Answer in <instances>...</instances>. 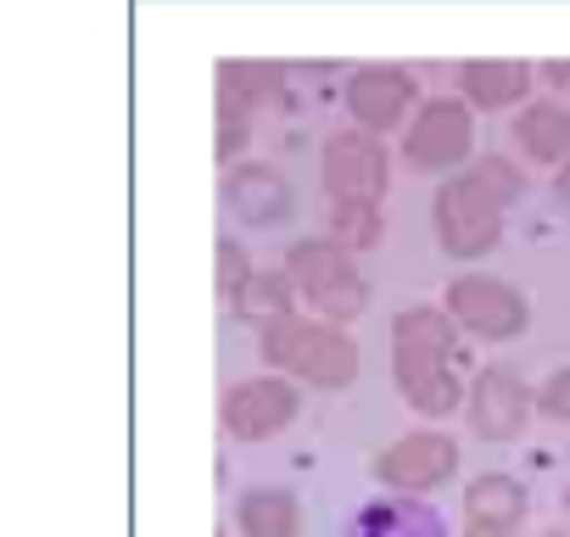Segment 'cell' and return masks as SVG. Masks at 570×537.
<instances>
[{"instance_id": "obj_7", "label": "cell", "mask_w": 570, "mask_h": 537, "mask_svg": "<svg viewBox=\"0 0 570 537\" xmlns=\"http://www.w3.org/2000/svg\"><path fill=\"white\" fill-rule=\"evenodd\" d=\"M470 140H475V129H470V101L436 96V101H425V107L414 113V124H409V135H403V163H409V168H425V174H448V168H459V163L470 157Z\"/></svg>"}, {"instance_id": "obj_24", "label": "cell", "mask_w": 570, "mask_h": 537, "mask_svg": "<svg viewBox=\"0 0 570 537\" xmlns=\"http://www.w3.org/2000/svg\"><path fill=\"white\" fill-rule=\"evenodd\" d=\"M548 79L553 85H570V62H548Z\"/></svg>"}, {"instance_id": "obj_10", "label": "cell", "mask_w": 570, "mask_h": 537, "mask_svg": "<svg viewBox=\"0 0 570 537\" xmlns=\"http://www.w3.org/2000/svg\"><path fill=\"white\" fill-rule=\"evenodd\" d=\"M414 101H420V85H414L409 68H386V62H381V68H358L353 85H347V113H353L358 129H370V135L397 129Z\"/></svg>"}, {"instance_id": "obj_15", "label": "cell", "mask_w": 570, "mask_h": 537, "mask_svg": "<svg viewBox=\"0 0 570 537\" xmlns=\"http://www.w3.org/2000/svg\"><path fill=\"white\" fill-rule=\"evenodd\" d=\"M459 90H464L470 107H481V113H503V107L525 101V90H531V68H525V62H509V57H498V62L481 57V62H464Z\"/></svg>"}, {"instance_id": "obj_21", "label": "cell", "mask_w": 570, "mask_h": 537, "mask_svg": "<svg viewBox=\"0 0 570 537\" xmlns=\"http://www.w3.org/2000/svg\"><path fill=\"white\" fill-rule=\"evenodd\" d=\"M213 263H218V292H224V303L235 309V303L246 297V286L257 281V268L246 263V252H240V241H218V252H213Z\"/></svg>"}, {"instance_id": "obj_1", "label": "cell", "mask_w": 570, "mask_h": 537, "mask_svg": "<svg viewBox=\"0 0 570 537\" xmlns=\"http://www.w3.org/2000/svg\"><path fill=\"white\" fill-rule=\"evenodd\" d=\"M520 191H525V179H520V168L509 157H481L459 179L436 185V196H431V230H436L442 252H453V257L492 252L498 235H503V213H509V202Z\"/></svg>"}, {"instance_id": "obj_17", "label": "cell", "mask_w": 570, "mask_h": 537, "mask_svg": "<svg viewBox=\"0 0 570 537\" xmlns=\"http://www.w3.org/2000/svg\"><path fill=\"white\" fill-rule=\"evenodd\" d=\"M235 526L246 537H297L303 526V509L285 487H246L240 504H235Z\"/></svg>"}, {"instance_id": "obj_11", "label": "cell", "mask_w": 570, "mask_h": 537, "mask_svg": "<svg viewBox=\"0 0 570 537\" xmlns=\"http://www.w3.org/2000/svg\"><path fill=\"white\" fill-rule=\"evenodd\" d=\"M464 409H470L475 437L509 442V437H520V426L531 420V387H525L514 370H481Z\"/></svg>"}, {"instance_id": "obj_5", "label": "cell", "mask_w": 570, "mask_h": 537, "mask_svg": "<svg viewBox=\"0 0 570 537\" xmlns=\"http://www.w3.org/2000/svg\"><path fill=\"white\" fill-rule=\"evenodd\" d=\"M297 409H303V398H297V387L285 381V375H246V381H235L224 392L218 420H224V431L235 442H263V437L292 426Z\"/></svg>"}, {"instance_id": "obj_2", "label": "cell", "mask_w": 570, "mask_h": 537, "mask_svg": "<svg viewBox=\"0 0 570 537\" xmlns=\"http://www.w3.org/2000/svg\"><path fill=\"white\" fill-rule=\"evenodd\" d=\"M392 381L431 420H448L459 403H470L453 370V314L448 309L420 303L392 320Z\"/></svg>"}, {"instance_id": "obj_13", "label": "cell", "mask_w": 570, "mask_h": 537, "mask_svg": "<svg viewBox=\"0 0 570 537\" xmlns=\"http://www.w3.org/2000/svg\"><path fill=\"white\" fill-rule=\"evenodd\" d=\"M342 537H448V520L425 504V498H409V492H392V498H375L364 504Z\"/></svg>"}, {"instance_id": "obj_22", "label": "cell", "mask_w": 570, "mask_h": 537, "mask_svg": "<svg viewBox=\"0 0 570 537\" xmlns=\"http://www.w3.org/2000/svg\"><path fill=\"white\" fill-rule=\"evenodd\" d=\"M537 409L570 426V364H564V370H553V375L542 381V392H537Z\"/></svg>"}, {"instance_id": "obj_25", "label": "cell", "mask_w": 570, "mask_h": 537, "mask_svg": "<svg viewBox=\"0 0 570 537\" xmlns=\"http://www.w3.org/2000/svg\"><path fill=\"white\" fill-rule=\"evenodd\" d=\"M553 185H559V202H564V207H570V163H564V168H559V179H553Z\"/></svg>"}, {"instance_id": "obj_12", "label": "cell", "mask_w": 570, "mask_h": 537, "mask_svg": "<svg viewBox=\"0 0 570 537\" xmlns=\"http://www.w3.org/2000/svg\"><path fill=\"white\" fill-rule=\"evenodd\" d=\"M224 207H229L240 224L268 230V224L292 218V185H285V174L268 168V163H240V168L224 179Z\"/></svg>"}, {"instance_id": "obj_26", "label": "cell", "mask_w": 570, "mask_h": 537, "mask_svg": "<svg viewBox=\"0 0 570 537\" xmlns=\"http://www.w3.org/2000/svg\"><path fill=\"white\" fill-rule=\"evenodd\" d=\"M464 537H514V531H487V526H470Z\"/></svg>"}, {"instance_id": "obj_20", "label": "cell", "mask_w": 570, "mask_h": 537, "mask_svg": "<svg viewBox=\"0 0 570 537\" xmlns=\"http://www.w3.org/2000/svg\"><path fill=\"white\" fill-rule=\"evenodd\" d=\"M325 241H336L342 252H370V246L381 241V213H375V202H336Z\"/></svg>"}, {"instance_id": "obj_16", "label": "cell", "mask_w": 570, "mask_h": 537, "mask_svg": "<svg viewBox=\"0 0 570 537\" xmlns=\"http://www.w3.org/2000/svg\"><path fill=\"white\" fill-rule=\"evenodd\" d=\"M525 509H531L525 487H520L514 476H503V470L475 476L470 492H464V515H470V526H487V531H514V526L525 520Z\"/></svg>"}, {"instance_id": "obj_4", "label": "cell", "mask_w": 570, "mask_h": 537, "mask_svg": "<svg viewBox=\"0 0 570 537\" xmlns=\"http://www.w3.org/2000/svg\"><path fill=\"white\" fill-rule=\"evenodd\" d=\"M263 359L279 364V370H292V375H303V381H314V387H347L358 375L353 336L342 325H325V320L314 325L303 314H292V320H279V325L263 331Z\"/></svg>"}, {"instance_id": "obj_23", "label": "cell", "mask_w": 570, "mask_h": 537, "mask_svg": "<svg viewBox=\"0 0 570 537\" xmlns=\"http://www.w3.org/2000/svg\"><path fill=\"white\" fill-rule=\"evenodd\" d=\"M240 146H246V118L218 113V140H213V152H218V157H235Z\"/></svg>"}, {"instance_id": "obj_27", "label": "cell", "mask_w": 570, "mask_h": 537, "mask_svg": "<svg viewBox=\"0 0 570 537\" xmlns=\"http://www.w3.org/2000/svg\"><path fill=\"white\" fill-rule=\"evenodd\" d=\"M564 509H570V487H564Z\"/></svg>"}, {"instance_id": "obj_3", "label": "cell", "mask_w": 570, "mask_h": 537, "mask_svg": "<svg viewBox=\"0 0 570 537\" xmlns=\"http://www.w3.org/2000/svg\"><path fill=\"white\" fill-rule=\"evenodd\" d=\"M285 275L297 286V303H308L325 325H353L370 309V281L336 241H297L285 252Z\"/></svg>"}, {"instance_id": "obj_6", "label": "cell", "mask_w": 570, "mask_h": 537, "mask_svg": "<svg viewBox=\"0 0 570 537\" xmlns=\"http://www.w3.org/2000/svg\"><path fill=\"white\" fill-rule=\"evenodd\" d=\"M448 314H453L459 331H470V336H481V342H509V336H520L525 320H531L525 297H520L514 286L492 281V275H459V281L448 286Z\"/></svg>"}, {"instance_id": "obj_14", "label": "cell", "mask_w": 570, "mask_h": 537, "mask_svg": "<svg viewBox=\"0 0 570 537\" xmlns=\"http://www.w3.org/2000/svg\"><path fill=\"white\" fill-rule=\"evenodd\" d=\"M285 101V74L279 68H263V62H229L218 68V113H235V118H257L263 107H279Z\"/></svg>"}, {"instance_id": "obj_9", "label": "cell", "mask_w": 570, "mask_h": 537, "mask_svg": "<svg viewBox=\"0 0 570 537\" xmlns=\"http://www.w3.org/2000/svg\"><path fill=\"white\" fill-rule=\"evenodd\" d=\"M453 470H459V448H453V437H442V431L397 437V442L381 448V459H375V476H381L392 492H409V498L442 487Z\"/></svg>"}, {"instance_id": "obj_28", "label": "cell", "mask_w": 570, "mask_h": 537, "mask_svg": "<svg viewBox=\"0 0 570 537\" xmlns=\"http://www.w3.org/2000/svg\"><path fill=\"white\" fill-rule=\"evenodd\" d=\"M548 537H570V531H548Z\"/></svg>"}, {"instance_id": "obj_18", "label": "cell", "mask_w": 570, "mask_h": 537, "mask_svg": "<svg viewBox=\"0 0 570 537\" xmlns=\"http://www.w3.org/2000/svg\"><path fill=\"white\" fill-rule=\"evenodd\" d=\"M514 140H520L525 157L564 168V163H570V113H564L559 101H537V107H525V113L514 118Z\"/></svg>"}, {"instance_id": "obj_8", "label": "cell", "mask_w": 570, "mask_h": 537, "mask_svg": "<svg viewBox=\"0 0 570 537\" xmlns=\"http://www.w3.org/2000/svg\"><path fill=\"white\" fill-rule=\"evenodd\" d=\"M386 174V146L370 129H336L325 140V185L336 202H381Z\"/></svg>"}, {"instance_id": "obj_19", "label": "cell", "mask_w": 570, "mask_h": 537, "mask_svg": "<svg viewBox=\"0 0 570 537\" xmlns=\"http://www.w3.org/2000/svg\"><path fill=\"white\" fill-rule=\"evenodd\" d=\"M235 314L240 320H252V325H279V320H292L297 314V286H292V275H285V268H279V275H257L252 286H246V297L235 303Z\"/></svg>"}]
</instances>
